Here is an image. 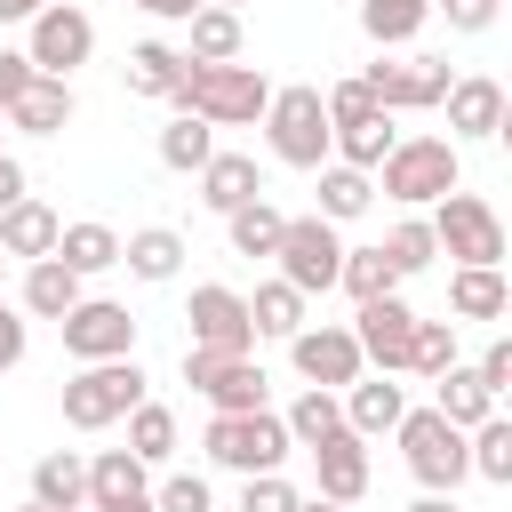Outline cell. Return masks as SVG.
Listing matches in <instances>:
<instances>
[{"label": "cell", "mask_w": 512, "mask_h": 512, "mask_svg": "<svg viewBox=\"0 0 512 512\" xmlns=\"http://www.w3.org/2000/svg\"><path fill=\"white\" fill-rule=\"evenodd\" d=\"M264 104H272V80L256 64H184L176 112H192L208 128H248V120H264Z\"/></svg>", "instance_id": "1"}, {"label": "cell", "mask_w": 512, "mask_h": 512, "mask_svg": "<svg viewBox=\"0 0 512 512\" xmlns=\"http://www.w3.org/2000/svg\"><path fill=\"white\" fill-rule=\"evenodd\" d=\"M456 184H464V152H456L448 136H400V144L384 152V168H376V192L400 200V208H432V200L456 192Z\"/></svg>", "instance_id": "2"}, {"label": "cell", "mask_w": 512, "mask_h": 512, "mask_svg": "<svg viewBox=\"0 0 512 512\" xmlns=\"http://www.w3.org/2000/svg\"><path fill=\"white\" fill-rule=\"evenodd\" d=\"M264 152L280 168H328V104H320L312 80L272 88V104H264Z\"/></svg>", "instance_id": "3"}, {"label": "cell", "mask_w": 512, "mask_h": 512, "mask_svg": "<svg viewBox=\"0 0 512 512\" xmlns=\"http://www.w3.org/2000/svg\"><path fill=\"white\" fill-rule=\"evenodd\" d=\"M200 448H208V464H216V472L256 480V472H280L296 440H288V424H280L272 408H248V416H208Z\"/></svg>", "instance_id": "4"}, {"label": "cell", "mask_w": 512, "mask_h": 512, "mask_svg": "<svg viewBox=\"0 0 512 512\" xmlns=\"http://www.w3.org/2000/svg\"><path fill=\"white\" fill-rule=\"evenodd\" d=\"M392 440H400V456H408V472H416L424 496H456V488L472 480V464H464V432H456L440 408H408V416L392 424Z\"/></svg>", "instance_id": "5"}, {"label": "cell", "mask_w": 512, "mask_h": 512, "mask_svg": "<svg viewBox=\"0 0 512 512\" xmlns=\"http://www.w3.org/2000/svg\"><path fill=\"white\" fill-rule=\"evenodd\" d=\"M424 224H432V248L440 256H456V264H504V216L480 192H464V184L440 192Z\"/></svg>", "instance_id": "6"}, {"label": "cell", "mask_w": 512, "mask_h": 512, "mask_svg": "<svg viewBox=\"0 0 512 512\" xmlns=\"http://www.w3.org/2000/svg\"><path fill=\"white\" fill-rule=\"evenodd\" d=\"M136 400H144V368L136 360H96V368H72L64 376V424L72 432H104Z\"/></svg>", "instance_id": "7"}, {"label": "cell", "mask_w": 512, "mask_h": 512, "mask_svg": "<svg viewBox=\"0 0 512 512\" xmlns=\"http://www.w3.org/2000/svg\"><path fill=\"white\" fill-rule=\"evenodd\" d=\"M24 56H32V72L72 80V72L96 56V16H88L80 0H48V8L24 24Z\"/></svg>", "instance_id": "8"}, {"label": "cell", "mask_w": 512, "mask_h": 512, "mask_svg": "<svg viewBox=\"0 0 512 512\" xmlns=\"http://www.w3.org/2000/svg\"><path fill=\"white\" fill-rule=\"evenodd\" d=\"M184 384L208 400V416H248L272 392V376L256 368V352H192V344H184Z\"/></svg>", "instance_id": "9"}, {"label": "cell", "mask_w": 512, "mask_h": 512, "mask_svg": "<svg viewBox=\"0 0 512 512\" xmlns=\"http://www.w3.org/2000/svg\"><path fill=\"white\" fill-rule=\"evenodd\" d=\"M448 56H376L368 72H360V88H368V104L376 112H440V96H448Z\"/></svg>", "instance_id": "10"}, {"label": "cell", "mask_w": 512, "mask_h": 512, "mask_svg": "<svg viewBox=\"0 0 512 512\" xmlns=\"http://www.w3.org/2000/svg\"><path fill=\"white\" fill-rule=\"evenodd\" d=\"M272 264H280V280H288L296 296H328V288H336V264H344V240H336V224H320V216H288Z\"/></svg>", "instance_id": "11"}, {"label": "cell", "mask_w": 512, "mask_h": 512, "mask_svg": "<svg viewBox=\"0 0 512 512\" xmlns=\"http://www.w3.org/2000/svg\"><path fill=\"white\" fill-rule=\"evenodd\" d=\"M56 336H64V352H72L80 368H96V360H136V312L112 304V296H80V304L56 320Z\"/></svg>", "instance_id": "12"}, {"label": "cell", "mask_w": 512, "mask_h": 512, "mask_svg": "<svg viewBox=\"0 0 512 512\" xmlns=\"http://www.w3.org/2000/svg\"><path fill=\"white\" fill-rule=\"evenodd\" d=\"M288 360H296V376L312 384V392H344L352 376H368V360H360V344H352V328H336V320H304L296 336H288Z\"/></svg>", "instance_id": "13"}, {"label": "cell", "mask_w": 512, "mask_h": 512, "mask_svg": "<svg viewBox=\"0 0 512 512\" xmlns=\"http://www.w3.org/2000/svg\"><path fill=\"white\" fill-rule=\"evenodd\" d=\"M408 336H416V304L408 296H368L352 312V344H360V360L376 376H400L408 368Z\"/></svg>", "instance_id": "14"}, {"label": "cell", "mask_w": 512, "mask_h": 512, "mask_svg": "<svg viewBox=\"0 0 512 512\" xmlns=\"http://www.w3.org/2000/svg\"><path fill=\"white\" fill-rule=\"evenodd\" d=\"M184 320H192V352H256L248 296H240V288H224V280H200Z\"/></svg>", "instance_id": "15"}, {"label": "cell", "mask_w": 512, "mask_h": 512, "mask_svg": "<svg viewBox=\"0 0 512 512\" xmlns=\"http://www.w3.org/2000/svg\"><path fill=\"white\" fill-rule=\"evenodd\" d=\"M440 104H448V144H488V136H504V80L456 72Z\"/></svg>", "instance_id": "16"}, {"label": "cell", "mask_w": 512, "mask_h": 512, "mask_svg": "<svg viewBox=\"0 0 512 512\" xmlns=\"http://www.w3.org/2000/svg\"><path fill=\"white\" fill-rule=\"evenodd\" d=\"M336 400H344V432H360V440H376V432H392L408 416V392L392 376H352Z\"/></svg>", "instance_id": "17"}, {"label": "cell", "mask_w": 512, "mask_h": 512, "mask_svg": "<svg viewBox=\"0 0 512 512\" xmlns=\"http://www.w3.org/2000/svg\"><path fill=\"white\" fill-rule=\"evenodd\" d=\"M312 472H320V496H328V504H360L376 464H368V440H360V432H336L328 448H312Z\"/></svg>", "instance_id": "18"}, {"label": "cell", "mask_w": 512, "mask_h": 512, "mask_svg": "<svg viewBox=\"0 0 512 512\" xmlns=\"http://www.w3.org/2000/svg\"><path fill=\"white\" fill-rule=\"evenodd\" d=\"M200 200H208L216 216L264 200V168H256V152H208V168H200Z\"/></svg>", "instance_id": "19"}, {"label": "cell", "mask_w": 512, "mask_h": 512, "mask_svg": "<svg viewBox=\"0 0 512 512\" xmlns=\"http://www.w3.org/2000/svg\"><path fill=\"white\" fill-rule=\"evenodd\" d=\"M56 232H64V216L48 208V200H16V208H0V256H24V264H40V256H56Z\"/></svg>", "instance_id": "20"}, {"label": "cell", "mask_w": 512, "mask_h": 512, "mask_svg": "<svg viewBox=\"0 0 512 512\" xmlns=\"http://www.w3.org/2000/svg\"><path fill=\"white\" fill-rule=\"evenodd\" d=\"M392 144H400V128H392V112H360V120H344V128H328V160H344V168H360V176H376Z\"/></svg>", "instance_id": "21"}, {"label": "cell", "mask_w": 512, "mask_h": 512, "mask_svg": "<svg viewBox=\"0 0 512 512\" xmlns=\"http://www.w3.org/2000/svg\"><path fill=\"white\" fill-rule=\"evenodd\" d=\"M448 312H456V320H504V312H512L504 264H456V272H448Z\"/></svg>", "instance_id": "22"}, {"label": "cell", "mask_w": 512, "mask_h": 512, "mask_svg": "<svg viewBox=\"0 0 512 512\" xmlns=\"http://www.w3.org/2000/svg\"><path fill=\"white\" fill-rule=\"evenodd\" d=\"M32 504L48 512H88V456L80 448H48L32 464Z\"/></svg>", "instance_id": "23"}, {"label": "cell", "mask_w": 512, "mask_h": 512, "mask_svg": "<svg viewBox=\"0 0 512 512\" xmlns=\"http://www.w3.org/2000/svg\"><path fill=\"white\" fill-rule=\"evenodd\" d=\"M80 296H88V280H80L72 264L40 256V264H24V304H16V312H32V320H64Z\"/></svg>", "instance_id": "24"}, {"label": "cell", "mask_w": 512, "mask_h": 512, "mask_svg": "<svg viewBox=\"0 0 512 512\" xmlns=\"http://www.w3.org/2000/svg\"><path fill=\"white\" fill-rule=\"evenodd\" d=\"M136 496H152V472H144L128 448H96V456H88V512L136 504Z\"/></svg>", "instance_id": "25"}, {"label": "cell", "mask_w": 512, "mask_h": 512, "mask_svg": "<svg viewBox=\"0 0 512 512\" xmlns=\"http://www.w3.org/2000/svg\"><path fill=\"white\" fill-rule=\"evenodd\" d=\"M8 128H24V136H64L72 128V80H32L16 104H8Z\"/></svg>", "instance_id": "26"}, {"label": "cell", "mask_w": 512, "mask_h": 512, "mask_svg": "<svg viewBox=\"0 0 512 512\" xmlns=\"http://www.w3.org/2000/svg\"><path fill=\"white\" fill-rule=\"evenodd\" d=\"M184 256H192V248H184V232H168V224H144V232H128V240H120V264H128L136 280H152V288H160V280H176V272H184Z\"/></svg>", "instance_id": "27"}, {"label": "cell", "mask_w": 512, "mask_h": 512, "mask_svg": "<svg viewBox=\"0 0 512 512\" xmlns=\"http://www.w3.org/2000/svg\"><path fill=\"white\" fill-rule=\"evenodd\" d=\"M176 88H184V48H168V40H136V48H128V96H160V104H176Z\"/></svg>", "instance_id": "28"}, {"label": "cell", "mask_w": 512, "mask_h": 512, "mask_svg": "<svg viewBox=\"0 0 512 512\" xmlns=\"http://www.w3.org/2000/svg\"><path fill=\"white\" fill-rule=\"evenodd\" d=\"M320 176V224H352V216H368L376 208V176H360V168H344V160H328V168H312Z\"/></svg>", "instance_id": "29"}, {"label": "cell", "mask_w": 512, "mask_h": 512, "mask_svg": "<svg viewBox=\"0 0 512 512\" xmlns=\"http://www.w3.org/2000/svg\"><path fill=\"white\" fill-rule=\"evenodd\" d=\"M240 16L232 8H200L192 24H184V64H240Z\"/></svg>", "instance_id": "30"}, {"label": "cell", "mask_w": 512, "mask_h": 512, "mask_svg": "<svg viewBox=\"0 0 512 512\" xmlns=\"http://www.w3.org/2000/svg\"><path fill=\"white\" fill-rule=\"evenodd\" d=\"M56 264H72L80 280H96V272L120 264V232L96 224V216H88V224H64V232H56Z\"/></svg>", "instance_id": "31"}, {"label": "cell", "mask_w": 512, "mask_h": 512, "mask_svg": "<svg viewBox=\"0 0 512 512\" xmlns=\"http://www.w3.org/2000/svg\"><path fill=\"white\" fill-rule=\"evenodd\" d=\"M120 424H128V456H136L144 472H160V464L176 456V408H160V400H136Z\"/></svg>", "instance_id": "32"}, {"label": "cell", "mask_w": 512, "mask_h": 512, "mask_svg": "<svg viewBox=\"0 0 512 512\" xmlns=\"http://www.w3.org/2000/svg\"><path fill=\"white\" fill-rule=\"evenodd\" d=\"M432 408H440V416H448L456 432H472V424H488V416H496V400L480 392V376H472V360H456V368H448V376L432 384Z\"/></svg>", "instance_id": "33"}, {"label": "cell", "mask_w": 512, "mask_h": 512, "mask_svg": "<svg viewBox=\"0 0 512 512\" xmlns=\"http://www.w3.org/2000/svg\"><path fill=\"white\" fill-rule=\"evenodd\" d=\"M424 24H432V0H360V32L376 48H408Z\"/></svg>", "instance_id": "34"}, {"label": "cell", "mask_w": 512, "mask_h": 512, "mask_svg": "<svg viewBox=\"0 0 512 512\" xmlns=\"http://www.w3.org/2000/svg\"><path fill=\"white\" fill-rule=\"evenodd\" d=\"M280 424H288V440H296V448H328V440L344 432V400H336V392H312V384H304V392H296V408H288Z\"/></svg>", "instance_id": "35"}, {"label": "cell", "mask_w": 512, "mask_h": 512, "mask_svg": "<svg viewBox=\"0 0 512 512\" xmlns=\"http://www.w3.org/2000/svg\"><path fill=\"white\" fill-rule=\"evenodd\" d=\"M208 152H216V128H208V120L176 112V120L160 128V168H176V176H200V168H208Z\"/></svg>", "instance_id": "36"}, {"label": "cell", "mask_w": 512, "mask_h": 512, "mask_svg": "<svg viewBox=\"0 0 512 512\" xmlns=\"http://www.w3.org/2000/svg\"><path fill=\"white\" fill-rule=\"evenodd\" d=\"M336 288H344L352 304H368V296H400V272L384 264V248H344V264H336Z\"/></svg>", "instance_id": "37"}, {"label": "cell", "mask_w": 512, "mask_h": 512, "mask_svg": "<svg viewBox=\"0 0 512 512\" xmlns=\"http://www.w3.org/2000/svg\"><path fill=\"white\" fill-rule=\"evenodd\" d=\"M248 328H256V336H280V344H288V336L304 328V296H296L288 280H264V288L248 296Z\"/></svg>", "instance_id": "38"}, {"label": "cell", "mask_w": 512, "mask_h": 512, "mask_svg": "<svg viewBox=\"0 0 512 512\" xmlns=\"http://www.w3.org/2000/svg\"><path fill=\"white\" fill-rule=\"evenodd\" d=\"M456 360H464V352H456V320H416V336H408V376L440 384Z\"/></svg>", "instance_id": "39"}, {"label": "cell", "mask_w": 512, "mask_h": 512, "mask_svg": "<svg viewBox=\"0 0 512 512\" xmlns=\"http://www.w3.org/2000/svg\"><path fill=\"white\" fill-rule=\"evenodd\" d=\"M464 464H472L480 480H496V488H512V424H504V416H488V424H472V432H464Z\"/></svg>", "instance_id": "40"}, {"label": "cell", "mask_w": 512, "mask_h": 512, "mask_svg": "<svg viewBox=\"0 0 512 512\" xmlns=\"http://www.w3.org/2000/svg\"><path fill=\"white\" fill-rule=\"evenodd\" d=\"M280 224H288V216H280L272 200H248V208H232V216H224V232H232V256H272V248H280Z\"/></svg>", "instance_id": "41"}, {"label": "cell", "mask_w": 512, "mask_h": 512, "mask_svg": "<svg viewBox=\"0 0 512 512\" xmlns=\"http://www.w3.org/2000/svg\"><path fill=\"white\" fill-rule=\"evenodd\" d=\"M376 248H384V264H392L400 280H408V272H424V264L440 256V248H432V224H424V216H400V224H392V232H384Z\"/></svg>", "instance_id": "42"}, {"label": "cell", "mask_w": 512, "mask_h": 512, "mask_svg": "<svg viewBox=\"0 0 512 512\" xmlns=\"http://www.w3.org/2000/svg\"><path fill=\"white\" fill-rule=\"evenodd\" d=\"M152 512H216V488H208L200 472H168V480L152 488Z\"/></svg>", "instance_id": "43"}, {"label": "cell", "mask_w": 512, "mask_h": 512, "mask_svg": "<svg viewBox=\"0 0 512 512\" xmlns=\"http://www.w3.org/2000/svg\"><path fill=\"white\" fill-rule=\"evenodd\" d=\"M240 512H296V480H288V472H256V480H240Z\"/></svg>", "instance_id": "44"}, {"label": "cell", "mask_w": 512, "mask_h": 512, "mask_svg": "<svg viewBox=\"0 0 512 512\" xmlns=\"http://www.w3.org/2000/svg\"><path fill=\"white\" fill-rule=\"evenodd\" d=\"M472 376H480V392H488V400H504V392H512V336H488V344H480V360H472Z\"/></svg>", "instance_id": "45"}, {"label": "cell", "mask_w": 512, "mask_h": 512, "mask_svg": "<svg viewBox=\"0 0 512 512\" xmlns=\"http://www.w3.org/2000/svg\"><path fill=\"white\" fill-rule=\"evenodd\" d=\"M320 104H328V128H344V120H360V112H376L360 80H328V88H320Z\"/></svg>", "instance_id": "46"}, {"label": "cell", "mask_w": 512, "mask_h": 512, "mask_svg": "<svg viewBox=\"0 0 512 512\" xmlns=\"http://www.w3.org/2000/svg\"><path fill=\"white\" fill-rule=\"evenodd\" d=\"M24 352H32V320H24L16 304H0V376L24 368Z\"/></svg>", "instance_id": "47"}, {"label": "cell", "mask_w": 512, "mask_h": 512, "mask_svg": "<svg viewBox=\"0 0 512 512\" xmlns=\"http://www.w3.org/2000/svg\"><path fill=\"white\" fill-rule=\"evenodd\" d=\"M496 8H504V0H440L448 32H464V40H472V32H488V24H496Z\"/></svg>", "instance_id": "48"}, {"label": "cell", "mask_w": 512, "mask_h": 512, "mask_svg": "<svg viewBox=\"0 0 512 512\" xmlns=\"http://www.w3.org/2000/svg\"><path fill=\"white\" fill-rule=\"evenodd\" d=\"M32 80H40V72H32V56H24V48H0V120H8V104H16Z\"/></svg>", "instance_id": "49"}, {"label": "cell", "mask_w": 512, "mask_h": 512, "mask_svg": "<svg viewBox=\"0 0 512 512\" xmlns=\"http://www.w3.org/2000/svg\"><path fill=\"white\" fill-rule=\"evenodd\" d=\"M136 8H144V16H160V24H192L208 0H136Z\"/></svg>", "instance_id": "50"}, {"label": "cell", "mask_w": 512, "mask_h": 512, "mask_svg": "<svg viewBox=\"0 0 512 512\" xmlns=\"http://www.w3.org/2000/svg\"><path fill=\"white\" fill-rule=\"evenodd\" d=\"M16 200H24V160L0 152V208H16Z\"/></svg>", "instance_id": "51"}, {"label": "cell", "mask_w": 512, "mask_h": 512, "mask_svg": "<svg viewBox=\"0 0 512 512\" xmlns=\"http://www.w3.org/2000/svg\"><path fill=\"white\" fill-rule=\"evenodd\" d=\"M40 8H48V0H0V24H32Z\"/></svg>", "instance_id": "52"}, {"label": "cell", "mask_w": 512, "mask_h": 512, "mask_svg": "<svg viewBox=\"0 0 512 512\" xmlns=\"http://www.w3.org/2000/svg\"><path fill=\"white\" fill-rule=\"evenodd\" d=\"M408 512H464V504H456V496H416Z\"/></svg>", "instance_id": "53"}, {"label": "cell", "mask_w": 512, "mask_h": 512, "mask_svg": "<svg viewBox=\"0 0 512 512\" xmlns=\"http://www.w3.org/2000/svg\"><path fill=\"white\" fill-rule=\"evenodd\" d=\"M296 512H352V504H328V496H296Z\"/></svg>", "instance_id": "54"}, {"label": "cell", "mask_w": 512, "mask_h": 512, "mask_svg": "<svg viewBox=\"0 0 512 512\" xmlns=\"http://www.w3.org/2000/svg\"><path fill=\"white\" fill-rule=\"evenodd\" d=\"M104 512H152V496H136V504H104Z\"/></svg>", "instance_id": "55"}, {"label": "cell", "mask_w": 512, "mask_h": 512, "mask_svg": "<svg viewBox=\"0 0 512 512\" xmlns=\"http://www.w3.org/2000/svg\"><path fill=\"white\" fill-rule=\"evenodd\" d=\"M208 8H232V16H240V8H248V0H208Z\"/></svg>", "instance_id": "56"}, {"label": "cell", "mask_w": 512, "mask_h": 512, "mask_svg": "<svg viewBox=\"0 0 512 512\" xmlns=\"http://www.w3.org/2000/svg\"><path fill=\"white\" fill-rule=\"evenodd\" d=\"M16 512H48V504H16Z\"/></svg>", "instance_id": "57"}, {"label": "cell", "mask_w": 512, "mask_h": 512, "mask_svg": "<svg viewBox=\"0 0 512 512\" xmlns=\"http://www.w3.org/2000/svg\"><path fill=\"white\" fill-rule=\"evenodd\" d=\"M0 280H8V256H0Z\"/></svg>", "instance_id": "58"}]
</instances>
